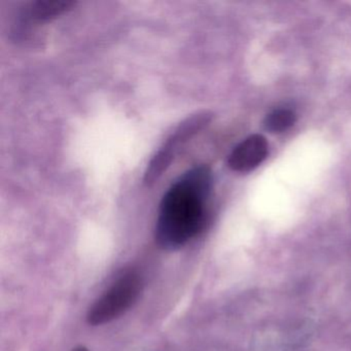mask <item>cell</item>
Masks as SVG:
<instances>
[{"label":"cell","mask_w":351,"mask_h":351,"mask_svg":"<svg viewBox=\"0 0 351 351\" xmlns=\"http://www.w3.org/2000/svg\"><path fill=\"white\" fill-rule=\"evenodd\" d=\"M211 186L213 176L206 166L186 172L170 186L162 199L156 226V240L162 248L182 247L202 230Z\"/></svg>","instance_id":"1"},{"label":"cell","mask_w":351,"mask_h":351,"mask_svg":"<svg viewBox=\"0 0 351 351\" xmlns=\"http://www.w3.org/2000/svg\"><path fill=\"white\" fill-rule=\"evenodd\" d=\"M141 289V276L134 271L125 273L94 303L88 313V322L99 326L122 315L134 303Z\"/></svg>","instance_id":"2"},{"label":"cell","mask_w":351,"mask_h":351,"mask_svg":"<svg viewBox=\"0 0 351 351\" xmlns=\"http://www.w3.org/2000/svg\"><path fill=\"white\" fill-rule=\"evenodd\" d=\"M268 156V143L262 135L254 134L244 139L232 152L228 165L234 171L248 172L258 167Z\"/></svg>","instance_id":"3"},{"label":"cell","mask_w":351,"mask_h":351,"mask_svg":"<svg viewBox=\"0 0 351 351\" xmlns=\"http://www.w3.org/2000/svg\"><path fill=\"white\" fill-rule=\"evenodd\" d=\"M75 3L71 1H38L32 3L26 13V17L30 22H44L49 21L53 18L60 16L64 12L69 11Z\"/></svg>","instance_id":"4"},{"label":"cell","mask_w":351,"mask_h":351,"mask_svg":"<svg viewBox=\"0 0 351 351\" xmlns=\"http://www.w3.org/2000/svg\"><path fill=\"white\" fill-rule=\"evenodd\" d=\"M295 122V114L289 108L273 110L265 119L264 126L272 133H280L291 128Z\"/></svg>","instance_id":"5"},{"label":"cell","mask_w":351,"mask_h":351,"mask_svg":"<svg viewBox=\"0 0 351 351\" xmlns=\"http://www.w3.org/2000/svg\"><path fill=\"white\" fill-rule=\"evenodd\" d=\"M73 351H88V349H86L85 347L80 346L77 347V348L73 349Z\"/></svg>","instance_id":"6"}]
</instances>
